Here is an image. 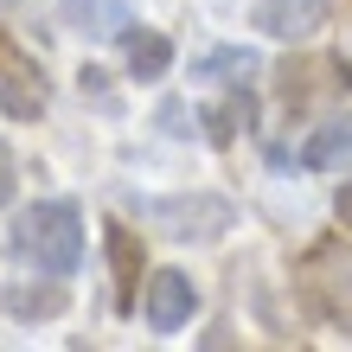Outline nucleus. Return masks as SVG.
I'll return each mask as SVG.
<instances>
[{
  "label": "nucleus",
  "mask_w": 352,
  "mask_h": 352,
  "mask_svg": "<svg viewBox=\"0 0 352 352\" xmlns=\"http://www.w3.org/2000/svg\"><path fill=\"white\" fill-rule=\"evenodd\" d=\"M295 288L320 307L333 327H352V243L346 237H320L307 243V256L295 269Z\"/></svg>",
  "instance_id": "obj_2"
},
{
  "label": "nucleus",
  "mask_w": 352,
  "mask_h": 352,
  "mask_svg": "<svg viewBox=\"0 0 352 352\" xmlns=\"http://www.w3.org/2000/svg\"><path fill=\"white\" fill-rule=\"evenodd\" d=\"M65 19L77 32H122V26H129L122 0H65Z\"/></svg>",
  "instance_id": "obj_13"
},
{
  "label": "nucleus",
  "mask_w": 352,
  "mask_h": 352,
  "mask_svg": "<svg viewBox=\"0 0 352 352\" xmlns=\"http://www.w3.org/2000/svg\"><path fill=\"white\" fill-rule=\"evenodd\" d=\"M13 199V160H7V148H0V205Z\"/></svg>",
  "instance_id": "obj_15"
},
{
  "label": "nucleus",
  "mask_w": 352,
  "mask_h": 352,
  "mask_svg": "<svg viewBox=\"0 0 352 352\" xmlns=\"http://www.w3.org/2000/svg\"><path fill=\"white\" fill-rule=\"evenodd\" d=\"M13 250L38 276H71L84 263V212L71 199H38L13 218Z\"/></svg>",
  "instance_id": "obj_1"
},
{
  "label": "nucleus",
  "mask_w": 352,
  "mask_h": 352,
  "mask_svg": "<svg viewBox=\"0 0 352 352\" xmlns=\"http://www.w3.org/2000/svg\"><path fill=\"white\" fill-rule=\"evenodd\" d=\"M45 102H52V90H45V77H38V65L19 58L13 71H0V116L38 122V116H45Z\"/></svg>",
  "instance_id": "obj_7"
},
{
  "label": "nucleus",
  "mask_w": 352,
  "mask_h": 352,
  "mask_svg": "<svg viewBox=\"0 0 352 352\" xmlns=\"http://www.w3.org/2000/svg\"><path fill=\"white\" fill-rule=\"evenodd\" d=\"M333 218H340V224H346V231H352V179H346V186H340V192H333Z\"/></svg>",
  "instance_id": "obj_14"
},
{
  "label": "nucleus",
  "mask_w": 352,
  "mask_h": 352,
  "mask_svg": "<svg viewBox=\"0 0 352 352\" xmlns=\"http://www.w3.org/2000/svg\"><path fill=\"white\" fill-rule=\"evenodd\" d=\"M13 7H26V0H0V13H13Z\"/></svg>",
  "instance_id": "obj_16"
},
{
  "label": "nucleus",
  "mask_w": 352,
  "mask_h": 352,
  "mask_svg": "<svg viewBox=\"0 0 352 352\" xmlns=\"http://www.w3.org/2000/svg\"><path fill=\"white\" fill-rule=\"evenodd\" d=\"M109 269H116V307H135V282H141V237L129 224H109Z\"/></svg>",
  "instance_id": "obj_10"
},
{
  "label": "nucleus",
  "mask_w": 352,
  "mask_h": 352,
  "mask_svg": "<svg viewBox=\"0 0 352 352\" xmlns=\"http://www.w3.org/2000/svg\"><path fill=\"white\" fill-rule=\"evenodd\" d=\"M250 122H256L250 90H243V84H231V96H218L212 109H205V141H212V148H231V141L250 129Z\"/></svg>",
  "instance_id": "obj_9"
},
{
  "label": "nucleus",
  "mask_w": 352,
  "mask_h": 352,
  "mask_svg": "<svg viewBox=\"0 0 352 352\" xmlns=\"http://www.w3.org/2000/svg\"><path fill=\"white\" fill-rule=\"evenodd\" d=\"M122 65H129V77L154 84V77H167V71H173V38H167V32H154V26H141V32L122 26Z\"/></svg>",
  "instance_id": "obj_8"
},
{
  "label": "nucleus",
  "mask_w": 352,
  "mask_h": 352,
  "mask_svg": "<svg viewBox=\"0 0 352 352\" xmlns=\"http://www.w3.org/2000/svg\"><path fill=\"white\" fill-rule=\"evenodd\" d=\"M65 301L71 295H65V282H58V276L38 282V288L26 282V288H13V295H7V307H13L19 320H52V314H65Z\"/></svg>",
  "instance_id": "obj_12"
},
{
  "label": "nucleus",
  "mask_w": 352,
  "mask_h": 352,
  "mask_svg": "<svg viewBox=\"0 0 352 352\" xmlns=\"http://www.w3.org/2000/svg\"><path fill=\"white\" fill-rule=\"evenodd\" d=\"M199 307V288L186 269H154L148 282H141V320L154 327V333H179L186 320H192Z\"/></svg>",
  "instance_id": "obj_4"
},
{
  "label": "nucleus",
  "mask_w": 352,
  "mask_h": 352,
  "mask_svg": "<svg viewBox=\"0 0 352 352\" xmlns=\"http://www.w3.org/2000/svg\"><path fill=\"white\" fill-rule=\"evenodd\" d=\"M301 167L307 173H346L352 167V116H327L320 129L301 141Z\"/></svg>",
  "instance_id": "obj_6"
},
{
  "label": "nucleus",
  "mask_w": 352,
  "mask_h": 352,
  "mask_svg": "<svg viewBox=\"0 0 352 352\" xmlns=\"http://www.w3.org/2000/svg\"><path fill=\"white\" fill-rule=\"evenodd\" d=\"M327 19H333V0H256V32L288 38V45L314 38Z\"/></svg>",
  "instance_id": "obj_5"
},
{
  "label": "nucleus",
  "mask_w": 352,
  "mask_h": 352,
  "mask_svg": "<svg viewBox=\"0 0 352 352\" xmlns=\"http://www.w3.org/2000/svg\"><path fill=\"white\" fill-rule=\"evenodd\" d=\"M135 212L154 224V231H167L179 243H212L237 224V205L218 199V192H173V199H135Z\"/></svg>",
  "instance_id": "obj_3"
},
{
  "label": "nucleus",
  "mask_w": 352,
  "mask_h": 352,
  "mask_svg": "<svg viewBox=\"0 0 352 352\" xmlns=\"http://www.w3.org/2000/svg\"><path fill=\"white\" fill-rule=\"evenodd\" d=\"M256 71H263V58L250 45H218L199 58V77H218V84H250Z\"/></svg>",
  "instance_id": "obj_11"
}]
</instances>
